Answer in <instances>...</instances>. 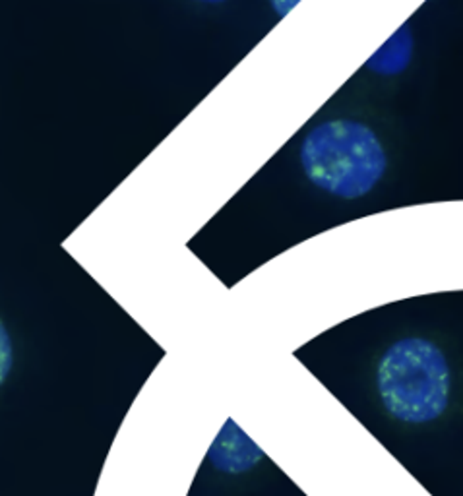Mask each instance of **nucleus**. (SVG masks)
<instances>
[{
  "instance_id": "nucleus-1",
  "label": "nucleus",
  "mask_w": 463,
  "mask_h": 496,
  "mask_svg": "<svg viewBox=\"0 0 463 496\" xmlns=\"http://www.w3.org/2000/svg\"><path fill=\"white\" fill-rule=\"evenodd\" d=\"M300 164L312 184L345 200L369 194L388 165L379 138L353 121L316 126L300 145Z\"/></svg>"
},
{
  "instance_id": "nucleus-2",
  "label": "nucleus",
  "mask_w": 463,
  "mask_h": 496,
  "mask_svg": "<svg viewBox=\"0 0 463 496\" xmlns=\"http://www.w3.org/2000/svg\"><path fill=\"white\" fill-rule=\"evenodd\" d=\"M376 382L389 415L421 425L446 412L452 372L440 347L423 338H405L386 349Z\"/></svg>"
},
{
  "instance_id": "nucleus-3",
  "label": "nucleus",
  "mask_w": 463,
  "mask_h": 496,
  "mask_svg": "<svg viewBox=\"0 0 463 496\" xmlns=\"http://www.w3.org/2000/svg\"><path fill=\"white\" fill-rule=\"evenodd\" d=\"M262 458V448L233 419H227L225 427L215 436L208 450V460L213 468L229 475L251 471Z\"/></svg>"
},
{
  "instance_id": "nucleus-4",
  "label": "nucleus",
  "mask_w": 463,
  "mask_h": 496,
  "mask_svg": "<svg viewBox=\"0 0 463 496\" xmlns=\"http://www.w3.org/2000/svg\"><path fill=\"white\" fill-rule=\"evenodd\" d=\"M411 55L413 37L409 32V25L403 24L398 32L369 58L367 68L382 76H396L409 66Z\"/></svg>"
},
{
  "instance_id": "nucleus-5",
  "label": "nucleus",
  "mask_w": 463,
  "mask_h": 496,
  "mask_svg": "<svg viewBox=\"0 0 463 496\" xmlns=\"http://www.w3.org/2000/svg\"><path fill=\"white\" fill-rule=\"evenodd\" d=\"M12 364H14L12 340H10V333L5 328V324L0 322V386L6 382V378L12 371Z\"/></svg>"
},
{
  "instance_id": "nucleus-6",
  "label": "nucleus",
  "mask_w": 463,
  "mask_h": 496,
  "mask_svg": "<svg viewBox=\"0 0 463 496\" xmlns=\"http://www.w3.org/2000/svg\"><path fill=\"white\" fill-rule=\"evenodd\" d=\"M270 3H271L273 10H276L280 14V16L283 18V16H287V14L291 12L300 3V0H270Z\"/></svg>"
},
{
  "instance_id": "nucleus-7",
  "label": "nucleus",
  "mask_w": 463,
  "mask_h": 496,
  "mask_svg": "<svg viewBox=\"0 0 463 496\" xmlns=\"http://www.w3.org/2000/svg\"><path fill=\"white\" fill-rule=\"evenodd\" d=\"M198 3H210V5H220V3H227V0H198Z\"/></svg>"
}]
</instances>
